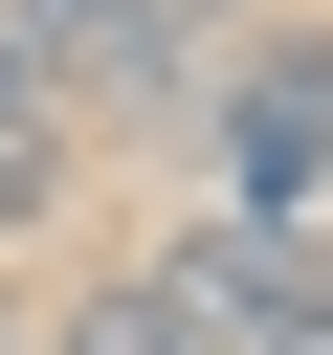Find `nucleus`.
I'll use <instances>...</instances> for the list:
<instances>
[{
    "label": "nucleus",
    "instance_id": "obj_1",
    "mask_svg": "<svg viewBox=\"0 0 333 355\" xmlns=\"http://www.w3.org/2000/svg\"><path fill=\"white\" fill-rule=\"evenodd\" d=\"M178 111H200L222 200H266V222H311V200H333V22H266V44H244V67H200Z\"/></svg>",
    "mask_w": 333,
    "mask_h": 355
},
{
    "label": "nucleus",
    "instance_id": "obj_2",
    "mask_svg": "<svg viewBox=\"0 0 333 355\" xmlns=\"http://www.w3.org/2000/svg\"><path fill=\"white\" fill-rule=\"evenodd\" d=\"M0 44H22L67 111H178V89H200V22H178V0H0Z\"/></svg>",
    "mask_w": 333,
    "mask_h": 355
},
{
    "label": "nucleus",
    "instance_id": "obj_3",
    "mask_svg": "<svg viewBox=\"0 0 333 355\" xmlns=\"http://www.w3.org/2000/svg\"><path fill=\"white\" fill-rule=\"evenodd\" d=\"M178 288H200L222 333H289V288H311V222H266V200H222V222L178 244Z\"/></svg>",
    "mask_w": 333,
    "mask_h": 355
},
{
    "label": "nucleus",
    "instance_id": "obj_4",
    "mask_svg": "<svg viewBox=\"0 0 333 355\" xmlns=\"http://www.w3.org/2000/svg\"><path fill=\"white\" fill-rule=\"evenodd\" d=\"M44 355H222V311H200L178 266H111V288H89V311H67Z\"/></svg>",
    "mask_w": 333,
    "mask_h": 355
},
{
    "label": "nucleus",
    "instance_id": "obj_5",
    "mask_svg": "<svg viewBox=\"0 0 333 355\" xmlns=\"http://www.w3.org/2000/svg\"><path fill=\"white\" fill-rule=\"evenodd\" d=\"M44 200H67V89H44L22 44H0V244H22Z\"/></svg>",
    "mask_w": 333,
    "mask_h": 355
},
{
    "label": "nucleus",
    "instance_id": "obj_6",
    "mask_svg": "<svg viewBox=\"0 0 333 355\" xmlns=\"http://www.w3.org/2000/svg\"><path fill=\"white\" fill-rule=\"evenodd\" d=\"M266 355H333V266H311V288H289V333H266Z\"/></svg>",
    "mask_w": 333,
    "mask_h": 355
},
{
    "label": "nucleus",
    "instance_id": "obj_7",
    "mask_svg": "<svg viewBox=\"0 0 333 355\" xmlns=\"http://www.w3.org/2000/svg\"><path fill=\"white\" fill-rule=\"evenodd\" d=\"M0 355H22V311H0Z\"/></svg>",
    "mask_w": 333,
    "mask_h": 355
}]
</instances>
